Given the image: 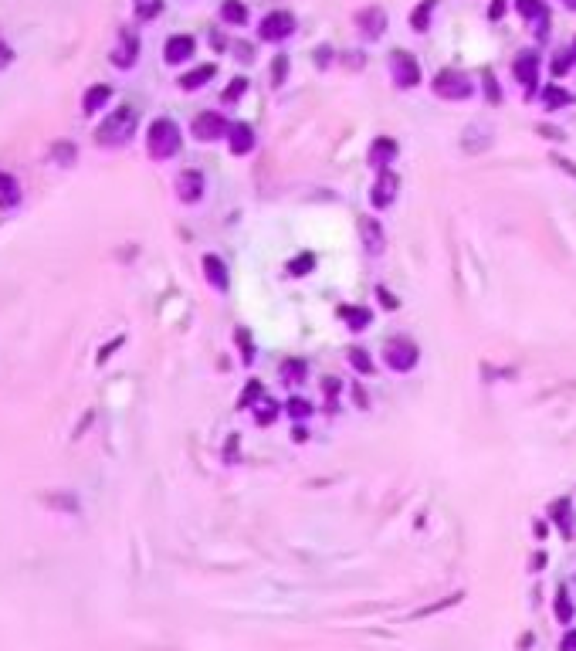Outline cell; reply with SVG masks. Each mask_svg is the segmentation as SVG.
Wrapping results in <instances>:
<instances>
[{
  "mask_svg": "<svg viewBox=\"0 0 576 651\" xmlns=\"http://www.w3.org/2000/svg\"><path fill=\"white\" fill-rule=\"evenodd\" d=\"M136 126H140L136 106H119L106 123L95 129V143H98V146H125V143L132 140Z\"/></svg>",
  "mask_w": 576,
  "mask_h": 651,
  "instance_id": "cell-1",
  "label": "cell"
},
{
  "mask_svg": "<svg viewBox=\"0 0 576 651\" xmlns=\"http://www.w3.org/2000/svg\"><path fill=\"white\" fill-rule=\"evenodd\" d=\"M146 150L153 160H170L180 153V126L173 119H156L146 133Z\"/></svg>",
  "mask_w": 576,
  "mask_h": 651,
  "instance_id": "cell-2",
  "label": "cell"
},
{
  "mask_svg": "<svg viewBox=\"0 0 576 651\" xmlns=\"http://www.w3.org/2000/svg\"><path fill=\"white\" fill-rule=\"evenodd\" d=\"M390 78L397 89H417L421 85V65L417 58L404 51V48H393L390 51Z\"/></svg>",
  "mask_w": 576,
  "mask_h": 651,
  "instance_id": "cell-3",
  "label": "cell"
},
{
  "mask_svg": "<svg viewBox=\"0 0 576 651\" xmlns=\"http://www.w3.org/2000/svg\"><path fill=\"white\" fill-rule=\"evenodd\" d=\"M417 360H421V350H417V343L407 340V336H393V340L387 343V350H383V363L397 373L414 370Z\"/></svg>",
  "mask_w": 576,
  "mask_h": 651,
  "instance_id": "cell-4",
  "label": "cell"
},
{
  "mask_svg": "<svg viewBox=\"0 0 576 651\" xmlns=\"http://www.w3.org/2000/svg\"><path fill=\"white\" fill-rule=\"evenodd\" d=\"M434 95L437 99H448V102H461V99H468L471 95V82H468L465 72H454V68H448V72H437L434 78Z\"/></svg>",
  "mask_w": 576,
  "mask_h": 651,
  "instance_id": "cell-5",
  "label": "cell"
},
{
  "mask_svg": "<svg viewBox=\"0 0 576 651\" xmlns=\"http://www.w3.org/2000/svg\"><path fill=\"white\" fill-rule=\"evenodd\" d=\"M193 136L201 143H214V140H220V136H227L231 133V123L220 116V112H201L197 119H193Z\"/></svg>",
  "mask_w": 576,
  "mask_h": 651,
  "instance_id": "cell-6",
  "label": "cell"
},
{
  "mask_svg": "<svg viewBox=\"0 0 576 651\" xmlns=\"http://www.w3.org/2000/svg\"><path fill=\"white\" fill-rule=\"evenodd\" d=\"M258 34H261V41H285V38L295 34V17L288 11H271V14H265Z\"/></svg>",
  "mask_w": 576,
  "mask_h": 651,
  "instance_id": "cell-7",
  "label": "cell"
},
{
  "mask_svg": "<svg viewBox=\"0 0 576 651\" xmlns=\"http://www.w3.org/2000/svg\"><path fill=\"white\" fill-rule=\"evenodd\" d=\"M397 190H400V177L397 173H390V170L376 173L373 190H370V204H373L376 211H387L390 204L397 201Z\"/></svg>",
  "mask_w": 576,
  "mask_h": 651,
  "instance_id": "cell-8",
  "label": "cell"
},
{
  "mask_svg": "<svg viewBox=\"0 0 576 651\" xmlns=\"http://www.w3.org/2000/svg\"><path fill=\"white\" fill-rule=\"evenodd\" d=\"M356 28L363 31V38L366 41H376L380 34L387 31V11L383 7H363V11H356Z\"/></svg>",
  "mask_w": 576,
  "mask_h": 651,
  "instance_id": "cell-9",
  "label": "cell"
},
{
  "mask_svg": "<svg viewBox=\"0 0 576 651\" xmlns=\"http://www.w3.org/2000/svg\"><path fill=\"white\" fill-rule=\"evenodd\" d=\"M397 153H400V146L390 140V136H376L373 143H370V153H366V163L373 167L376 173H383L397 160Z\"/></svg>",
  "mask_w": 576,
  "mask_h": 651,
  "instance_id": "cell-10",
  "label": "cell"
},
{
  "mask_svg": "<svg viewBox=\"0 0 576 651\" xmlns=\"http://www.w3.org/2000/svg\"><path fill=\"white\" fill-rule=\"evenodd\" d=\"M359 234H363L366 255H383V248H387V234H383V224H380L376 217H370V214L359 217Z\"/></svg>",
  "mask_w": 576,
  "mask_h": 651,
  "instance_id": "cell-11",
  "label": "cell"
},
{
  "mask_svg": "<svg viewBox=\"0 0 576 651\" xmlns=\"http://www.w3.org/2000/svg\"><path fill=\"white\" fill-rule=\"evenodd\" d=\"M512 72H515V78L522 82L526 92H536V82H539V55H536V51H522V55L515 58Z\"/></svg>",
  "mask_w": 576,
  "mask_h": 651,
  "instance_id": "cell-12",
  "label": "cell"
},
{
  "mask_svg": "<svg viewBox=\"0 0 576 651\" xmlns=\"http://www.w3.org/2000/svg\"><path fill=\"white\" fill-rule=\"evenodd\" d=\"M193 51H197V41L190 34H173L163 45V58H166V65H180L187 58H193Z\"/></svg>",
  "mask_w": 576,
  "mask_h": 651,
  "instance_id": "cell-13",
  "label": "cell"
},
{
  "mask_svg": "<svg viewBox=\"0 0 576 651\" xmlns=\"http://www.w3.org/2000/svg\"><path fill=\"white\" fill-rule=\"evenodd\" d=\"M176 197L183 204H197L203 197V173L201 170H183L176 177Z\"/></svg>",
  "mask_w": 576,
  "mask_h": 651,
  "instance_id": "cell-14",
  "label": "cell"
},
{
  "mask_svg": "<svg viewBox=\"0 0 576 651\" xmlns=\"http://www.w3.org/2000/svg\"><path fill=\"white\" fill-rule=\"evenodd\" d=\"M492 126H485V123H471L465 129V136H461V150L465 153H485L488 146H492Z\"/></svg>",
  "mask_w": 576,
  "mask_h": 651,
  "instance_id": "cell-15",
  "label": "cell"
},
{
  "mask_svg": "<svg viewBox=\"0 0 576 651\" xmlns=\"http://www.w3.org/2000/svg\"><path fill=\"white\" fill-rule=\"evenodd\" d=\"M136 58H140V38H136V34H129V31H123L119 45L112 48V65H115V68H132Z\"/></svg>",
  "mask_w": 576,
  "mask_h": 651,
  "instance_id": "cell-16",
  "label": "cell"
},
{
  "mask_svg": "<svg viewBox=\"0 0 576 651\" xmlns=\"http://www.w3.org/2000/svg\"><path fill=\"white\" fill-rule=\"evenodd\" d=\"M227 146H231L234 156H248L254 150V129L248 123H234L231 133H227Z\"/></svg>",
  "mask_w": 576,
  "mask_h": 651,
  "instance_id": "cell-17",
  "label": "cell"
},
{
  "mask_svg": "<svg viewBox=\"0 0 576 651\" xmlns=\"http://www.w3.org/2000/svg\"><path fill=\"white\" fill-rule=\"evenodd\" d=\"M203 275H207V282H210L218 292H227L231 275H227V265L220 262L218 255H203Z\"/></svg>",
  "mask_w": 576,
  "mask_h": 651,
  "instance_id": "cell-18",
  "label": "cell"
},
{
  "mask_svg": "<svg viewBox=\"0 0 576 651\" xmlns=\"http://www.w3.org/2000/svg\"><path fill=\"white\" fill-rule=\"evenodd\" d=\"M214 75H218V65H197L193 72L180 75V89H183V92H193V89L207 85V82H210Z\"/></svg>",
  "mask_w": 576,
  "mask_h": 651,
  "instance_id": "cell-19",
  "label": "cell"
},
{
  "mask_svg": "<svg viewBox=\"0 0 576 651\" xmlns=\"http://www.w3.org/2000/svg\"><path fill=\"white\" fill-rule=\"evenodd\" d=\"M553 614H556V621L560 624H573L576 618V607H573V597H570V587L566 584H560V590H556V604H553Z\"/></svg>",
  "mask_w": 576,
  "mask_h": 651,
  "instance_id": "cell-20",
  "label": "cell"
},
{
  "mask_svg": "<svg viewBox=\"0 0 576 651\" xmlns=\"http://www.w3.org/2000/svg\"><path fill=\"white\" fill-rule=\"evenodd\" d=\"M339 316H343L346 326H349V329H356V333L370 329V323H373V312L366 309V306H343Z\"/></svg>",
  "mask_w": 576,
  "mask_h": 651,
  "instance_id": "cell-21",
  "label": "cell"
},
{
  "mask_svg": "<svg viewBox=\"0 0 576 651\" xmlns=\"http://www.w3.org/2000/svg\"><path fill=\"white\" fill-rule=\"evenodd\" d=\"M109 99H112V89H109V85H92L89 92L81 95V112H85V116H92V112H98V108L106 106Z\"/></svg>",
  "mask_w": 576,
  "mask_h": 651,
  "instance_id": "cell-22",
  "label": "cell"
},
{
  "mask_svg": "<svg viewBox=\"0 0 576 651\" xmlns=\"http://www.w3.org/2000/svg\"><path fill=\"white\" fill-rule=\"evenodd\" d=\"M305 373H309V367H305V360L288 357L285 363H281V384L295 387V384H302V380H305Z\"/></svg>",
  "mask_w": 576,
  "mask_h": 651,
  "instance_id": "cell-23",
  "label": "cell"
},
{
  "mask_svg": "<svg viewBox=\"0 0 576 651\" xmlns=\"http://www.w3.org/2000/svg\"><path fill=\"white\" fill-rule=\"evenodd\" d=\"M434 11H437V0H421V4L410 11V28L424 34L431 28V14H434Z\"/></svg>",
  "mask_w": 576,
  "mask_h": 651,
  "instance_id": "cell-24",
  "label": "cell"
},
{
  "mask_svg": "<svg viewBox=\"0 0 576 651\" xmlns=\"http://www.w3.org/2000/svg\"><path fill=\"white\" fill-rule=\"evenodd\" d=\"M570 102H573V95L566 92L563 85H546V89H543V106H546V112H556V108L570 106Z\"/></svg>",
  "mask_w": 576,
  "mask_h": 651,
  "instance_id": "cell-25",
  "label": "cell"
},
{
  "mask_svg": "<svg viewBox=\"0 0 576 651\" xmlns=\"http://www.w3.org/2000/svg\"><path fill=\"white\" fill-rule=\"evenodd\" d=\"M220 17L234 24V28H241V24H248V7L241 4V0H224L220 4Z\"/></svg>",
  "mask_w": 576,
  "mask_h": 651,
  "instance_id": "cell-26",
  "label": "cell"
},
{
  "mask_svg": "<svg viewBox=\"0 0 576 651\" xmlns=\"http://www.w3.org/2000/svg\"><path fill=\"white\" fill-rule=\"evenodd\" d=\"M515 11L526 17V21H546V4L543 0H515Z\"/></svg>",
  "mask_w": 576,
  "mask_h": 651,
  "instance_id": "cell-27",
  "label": "cell"
},
{
  "mask_svg": "<svg viewBox=\"0 0 576 651\" xmlns=\"http://www.w3.org/2000/svg\"><path fill=\"white\" fill-rule=\"evenodd\" d=\"M258 401H261V380H251L248 387L241 390V397H237V411H248Z\"/></svg>",
  "mask_w": 576,
  "mask_h": 651,
  "instance_id": "cell-28",
  "label": "cell"
},
{
  "mask_svg": "<svg viewBox=\"0 0 576 651\" xmlns=\"http://www.w3.org/2000/svg\"><path fill=\"white\" fill-rule=\"evenodd\" d=\"M312 268H315V255H312V251H305V255H298V258H292V262H288V275L302 279V275H309Z\"/></svg>",
  "mask_w": 576,
  "mask_h": 651,
  "instance_id": "cell-29",
  "label": "cell"
},
{
  "mask_svg": "<svg viewBox=\"0 0 576 651\" xmlns=\"http://www.w3.org/2000/svg\"><path fill=\"white\" fill-rule=\"evenodd\" d=\"M349 367L356 373H363V377H370L373 373V360H370L366 350H349Z\"/></svg>",
  "mask_w": 576,
  "mask_h": 651,
  "instance_id": "cell-30",
  "label": "cell"
},
{
  "mask_svg": "<svg viewBox=\"0 0 576 651\" xmlns=\"http://www.w3.org/2000/svg\"><path fill=\"white\" fill-rule=\"evenodd\" d=\"M254 421H258L261 428H268V424H275V421H278V404L261 401L258 407H254Z\"/></svg>",
  "mask_w": 576,
  "mask_h": 651,
  "instance_id": "cell-31",
  "label": "cell"
},
{
  "mask_svg": "<svg viewBox=\"0 0 576 651\" xmlns=\"http://www.w3.org/2000/svg\"><path fill=\"white\" fill-rule=\"evenodd\" d=\"M285 78H288V55H275V62H271V85L278 89V85H285Z\"/></svg>",
  "mask_w": 576,
  "mask_h": 651,
  "instance_id": "cell-32",
  "label": "cell"
},
{
  "mask_svg": "<svg viewBox=\"0 0 576 651\" xmlns=\"http://www.w3.org/2000/svg\"><path fill=\"white\" fill-rule=\"evenodd\" d=\"M285 411H288L295 421H302V418H309V414H312V404L305 401V397H292V401L285 404Z\"/></svg>",
  "mask_w": 576,
  "mask_h": 651,
  "instance_id": "cell-33",
  "label": "cell"
},
{
  "mask_svg": "<svg viewBox=\"0 0 576 651\" xmlns=\"http://www.w3.org/2000/svg\"><path fill=\"white\" fill-rule=\"evenodd\" d=\"M244 92H248V78H234L231 85L224 89V95H220V99H224V102H237Z\"/></svg>",
  "mask_w": 576,
  "mask_h": 651,
  "instance_id": "cell-34",
  "label": "cell"
},
{
  "mask_svg": "<svg viewBox=\"0 0 576 651\" xmlns=\"http://www.w3.org/2000/svg\"><path fill=\"white\" fill-rule=\"evenodd\" d=\"M576 58L570 55V51H556V58H553V75L560 78V75H566L570 72V65H573Z\"/></svg>",
  "mask_w": 576,
  "mask_h": 651,
  "instance_id": "cell-35",
  "label": "cell"
},
{
  "mask_svg": "<svg viewBox=\"0 0 576 651\" xmlns=\"http://www.w3.org/2000/svg\"><path fill=\"white\" fill-rule=\"evenodd\" d=\"M566 506H570V502H566V499H560V502L553 506V512H556V523L563 526V536L570 540V536H573V526H570V519H566Z\"/></svg>",
  "mask_w": 576,
  "mask_h": 651,
  "instance_id": "cell-36",
  "label": "cell"
},
{
  "mask_svg": "<svg viewBox=\"0 0 576 651\" xmlns=\"http://www.w3.org/2000/svg\"><path fill=\"white\" fill-rule=\"evenodd\" d=\"M234 336H237V343H241V363H254V346H251V336L244 333V329H237Z\"/></svg>",
  "mask_w": 576,
  "mask_h": 651,
  "instance_id": "cell-37",
  "label": "cell"
},
{
  "mask_svg": "<svg viewBox=\"0 0 576 651\" xmlns=\"http://www.w3.org/2000/svg\"><path fill=\"white\" fill-rule=\"evenodd\" d=\"M376 299H380V306H383V309H400V302H397V299H393V292H387V289H383V285H380V289H376Z\"/></svg>",
  "mask_w": 576,
  "mask_h": 651,
  "instance_id": "cell-38",
  "label": "cell"
},
{
  "mask_svg": "<svg viewBox=\"0 0 576 651\" xmlns=\"http://www.w3.org/2000/svg\"><path fill=\"white\" fill-rule=\"evenodd\" d=\"M55 156H58L62 163H68V160H75V146H72V143H58V146H55Z\"/></svg>",
  "mask_w": 576,
  "mask_h": 651,
  "instance_id": "cell-39",
  "label": "cell"
},
{
  "mask_svg": "<svg viewBox=\"0 0 576 651\" xmlns=\"http://www.w3.org/2000/svg\"><path fill=\"white\" fill-rule=\"evenodd\" d=\"M553 163H556V167H560L563 173H570V177L576 180V163H573V160H566V156H560V153H556V156H553Z\"/></svg>",
  "mask_w": 576,
  "mask_h": 651,
  "instance_id": "cell-40",
  "label": "cell"
},
{
  "mask_svg": "<svg viewBox=\"0 0 576 651\" xmlns=\"http://www.w3.org/2000/svg\"><path fill=\"white\" fill-rule=\"evenodd\" d=\"M159 11H163V0H153V4H142L140 7V17L146 21V17H156Z\"/></svg>",
  "mask_w": 576,
  "mask_h": 651,
  "instance_id": "cell-41",
  "label": "cell"
},
{
  "mask_svg": "<svg viewBox=\"0 0 576 651\" xmlns=\"http://www.w3.org/2000/svg\"><path fill=\"white\" fill-rule=\"evenodd\" d=\"M560 651H576V628H570L560 641Z\"/></svg>",
  "mask_w": 576,
  "mask_h": 651,
  "instance_id": "cell-42",
  "label": "cell"
},
{
  "mask_svg": "<svg viewBox=\"0 0 576 651\" xmlns=\"http://www.w3.org/2000/svg\"><path fill=\"white\" fill-rule=\"evenodd\" d=\"M339 387H343V384H339L336 377H326V384H322V390H326V397H336V394H339Z\"/></svg>",
  "mask_w": 576,
  "mask_h": 651,
  "instance_id": "cell-43",
  "label": "cell"
},
{
  "mask_svg": "<svg viewBox=\"0 0 576 651\" xmlns=\"http://www.w3.org/2000/svg\"><path fill=\"white\" fill-rule=\"evenodd\" d=\"M505 4H509V0H495V4L488 7V17H492V21H499V17L505 14Z\"/></svg>",
  "mask_w": 576,
  "mask_h": 651,
  "instance_id": "cell-44",
  "label": "cell"
},
{
  "mask_svg": "<svg viewBox=\"0 0 576 651\" xmlns=\"http://www.w3.org/2000/svg\"><path fill=\"white\" fill-rule=\"evenodd\" d=\"M315 55H319V58H315V65H319V68H322L326 62H332V48H329V45H322Z\"/></svg>",
  "mask_w": 576,
  "mask_h": 651,
  "instance_id": "cell-45",
  "label": "cell"
},
{
  "mask_svg": "<svg viewBox=\"0 0 576 651\" xmlns=\"http://www.w3.org/2000/svg\"><path fill=\"white\" fill-rule=\"evenodd\" d=\"M539 133H543L546 140H563V133H560V129H549V126H539Z\"/></svg>",
  "mask_w": 576,
  "mask_h": 651,
  "instance_id": "cell-46",
  "label": "cell"
},
{
  "mask_svg": "<svg viewBox=\"0 0 576 651\" xmlns=\"http://www.w3.org/2000/svg\"><path fill=\"white\" fill-rule=\"evenodd\" d=\"M353 401H359V407H366V394H363V387H353Z\"/></svg>",
  "mask_w": 576,
  "mask_h": 651,
  "instance_id": "cell-47",
  "label": "cell"
},
{
  "mask_svg": "<svg viewBox=\"0 0 576 651\" xmlns=\"http://www.w3.org/2000/svg\"><path fill=\"white\" fill-rule=\"evenodd\" d=\"M309 438V431L302 428V424H295V431H292V441H305Z\"/></svg>",
  "mask_w": 576,
  "mask_h": 651,
  "instance_id": "cell-48",
  "label": "cell"
},
{
  "mask_svg": "<svg viewBox=\"0 0 576 651\" xmlns=\"http://www.w3.org/2000/svg\"><path fill=\"white\" fill-rule=\"evenodd\" d=\"M563 4H566V7H570V11H576V0H563Z\"/></svg>",
  "mask_w": 576,
  "mask_h": 651,
  "instance_id": "cell-49",
  "label": "cell"
},
{
  "mask_svg": "<svg viewBox=\"0 0 576 651\" xmlns=\"http://www.w3.org/2000/svg\"><path fill=\"white\" fill-rule=\"evenodd\" d=\"M573 58H576V55H573Z\"/></svg>",
  "mask_w": 576,
  "mask_h": 651,
  "instance_id": "cell-50",
  "label": "cell"
}]
</instances>
